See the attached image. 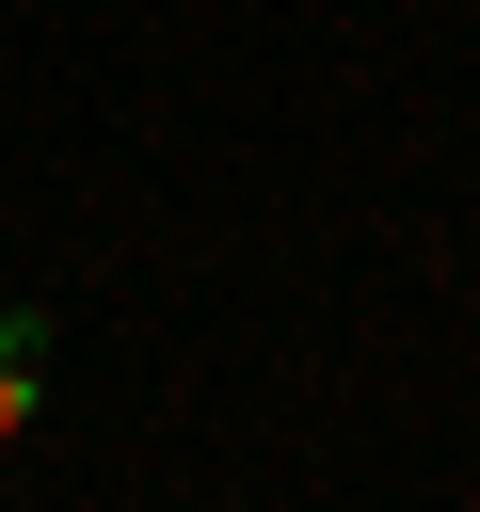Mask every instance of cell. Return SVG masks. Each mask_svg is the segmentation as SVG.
Instances as JSON below:
<instances>
[{"label": "cell", "instance_id": "1", "mask_svg": "<svg viewBox=\"0 0 480 512\" xmlns=\"http://www.w3.org/2000/svg\"><path fill=\"white\" fill-rule=\"evenodd\" d=\"M32 400H48V320H32V304H0V448L32 432Z\"/></svg>", "mask_w": 480, "mask_h": 512}]
</instances>
